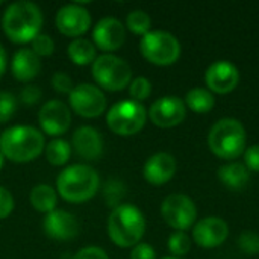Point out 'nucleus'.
Listing matches in <instances>:
<instances>
[{
	"mask_svg": "<svg viewBox=\"0 0 259 259\" xmlns=\"http://www.w3.org/2000/svg\"><path fill=\"white\" fill-rule=\"evenodd\" d=\"M42 21V12L36 3L29 0H18L8 5L3 11L2 29L11 42L27 44L41 33Z\"/></svg>",
	"mask_w": 259,
	"mask_h": 259,
	"instance_id": "obj_1",
	"label": "nucleus"
},
{
	"mask_svg": "<svg viewBox=\"0 0 259 259\" xmlns=\"http://www.w3.org/2000/svg\"><path fill=\"white\" fill-rule=\"evenodd\" d=\"M46 149L44 134L27 124H17L0 134V152L5 159L15 164L35 161Z\"/></svg>",
	"mask_w": 259,
	"mask_h": 259,
	"instance_id": "obj_2",
	"label": "nucleus"
},
{
	"mask_svg": "<svg viewBox=\"0 0 259 259\" xmlns=\"http://www.w3.org/2000/svg\"><path fill=\"white\" fill-rule=\"evenodd\" d=\"M100 188L97 171L87 164H73L56 176V193L68 203L80 205L91 200Z\"/></svg>",
	"mask_w": 259,
	"mask_h": 259,
	"instance_id": "obj_3",
	"label": "nucleus"
},
{
	"mask_svg": "<svg viewBox=\"0 0 259 259\" xmlns=\"http://www.w3.org/2000/svg\"><path fill=\"white\" fill-rule=\"evenodd\" d=\"M106 232L109 240L121 249H132L141 243L146 232L144 214L132 203H121L108 217Z\"/></svg>",
	"mask_w": 259,
	"mask_h": 259,
	"instance_id": "obj_4",
	"label": "nucleus"
},
{
	"mask_svg": "<svg viewBox=\"0 0 259 259\" xmlns=\"http://www.w3.org/2000/svg\"><path fill=\"white\" fill-rule=\"evenodd\" d=\"M246 129L237 118H222L209 131V150L220 159L234 161L246 150Z\"/></svg>",
	"mask_w": 259,
	"mask_h": 259,
	"instance_id": "obj_5",
	"label": "nucleus"
},
{
	"mask_svg": "<svg viewBox=\"0 0 259 259\" xmlns=\"http://www.w3.org/2000/svg\"><path fill=\"white\" fill-rule=\"evenodd\" d=\"M91 76L100 90L117 93L131 85L132 68L123 58L114 53H103L91 64Z\"/></svg>",
	"mask_w": 259,
	"mask_h": 259,
	"instance_id": "obj_6",
	"label": "nucleus"
},
{
	"mask_svg": "<svg viewBox=\"0 0 259 259\" xmlns=\"http://www.w3.org/2000/svg\"><path fill=\"white\" fill-rule=\"evenodd\" d=\"M147 121V111L143 103L132 99L120 100L108 109L106 124L120 137H132L143 131Z\"/></svg>",
	"mask_w": 259,
	"mask_h": 259,
	"instance_id": "obj_7",
	"label": "nucleus"
},
{
	"mask_svg": "<svg viewBox=\"0 0 259 259\" xmlns=\"http://www.w3.org/2000/svg\"><path fill=\"white\" fill-rule=\"evenodd\" d=\"M140 52L143 58L159 67L175 64L181 56L179 39L167 30H150L140 39Z\"/></svg>",
	"mask_w": 259,
	"mask_h": 259,
	"instance_id": "obj_8",
	"label": "nucleus"
},
{
	"mask_svg": "<svg viewBox=\"0 0 259 259\" xmlns=\"http://www.w3.org/2000/svg\"><path fill=\"white\" fill-rule=\"evenodd\" d=\"M108 106L105 93L94 83H79L74 85L73 91L68 94V108L82 118H97Z\"/></svg>",
	"mask_w": 259,
	"mask_h": 259,
	"instance_id": "obj_9",
	"label": "nucleus"
},
{
	"mask_svg": "<svg viewBox=\"0 0 259 259\" xmlns=\"http://www.w3.org/2000/svg\"><path fill=\"white\" fill-rule=\"evenodd\" d=\"M161 215L170 228L184 232L194 225L197 219V208L188 196L175 193L164 199L161 205Z\"/></svg>",
	"mask_w": 259,
	"mask_h": 259,
	"instance_id": "obj_10",
	"label": "nucleus"
},
{
	"mask_svg": "<svg viewBox=\"0 0 259 259\" xmlns=\"http://www.w3.org/2000/svg\"><path fill=\"white\" fill-rule=\"evenodd\" d=\"M91 14L80 3H68L58 9L55 26L67 38H82L91 27Z\"/></svg>",
	"mask_w": 259,
	"mask_h": 259,
	"instance_id": "obj_11",
	"label": "nucleus"
},
{
	"mask_svg": "<svg viewBox=\"0 0 259 259\" xmlns=\"http://www.w3.org/2000/svg\"><path fill=\"white\" fill-rule=\"evenodd\" d=\"M38 124L42 134L61 138L71 126V109L62 100H49L38 111Z\"/></svg>",
	"mask_w": 259,
	"mask_h": 259,
	"instance_id": "obj_12",
	"label": "nucleus"
},
{
	"mask_svg": "<svg viewBox=\"0 0 259 259\" xmlns=\"http://www.w3.org/2000/svg\"><path fill=\"white\" fill-rule=\"evenodd\" d=\"M187 115L185 102L176 96H164L152 103L147 111L150 121L162 129H170L179 126Z\"/></svg>",
	"mask_w": 259,
	"mask_h": 259,
	"instance_id": "obj_13",
	"label": "nucleus"
},
{
	"mask_svg": "<svg viewBox=\"0 0 259 259\" xmlns=\"http://www.w3.org/2000/svg\"><path fill=\"white\" fill-rule=\"evenodd\" d=\"M91 41L97 50L114 53L126 41V26L115 17H103L94 24Z\"/></svg>",
	"mask_w": 259,
	"mask_h": 259,
	"instance_id": "obj_14",
	"label": "nucleus"
},
{
	"mask_svg": "<svg viewBox=\"0 0 259 259\" xmlns=\"http://www.w3.org/2000/svg\"><path fill=\"white\" fill-rule=\"evenodd\" d=\"M44 234L53 241H70L79 235L80 225L71 212L65 209H55L44 215L42 220Z\"/></svg>",
	"mask_w": 259,
	"mask_h": 259,
	"instance_id": "obj_15",
	"label": "nucleus"
},
{
	"mask_svg": "<svg viewBox=\"0 0 259 259\" xmlns=\"http://www.w3.org/2000/svg\"><path fill=\"white\" fill-rule=\"evenodd\" d=\"M229 235L228 223L220 217H205L196 223L193 229V240L199 247L215 249L222 246Z\"/></svg>",
	"mask_w": 259,
	"mask_h": 259,
	"instance_id": "obj_16",
	"label": "nucleus"
},
{
	"mask_svg": "<svg viewBox=\"0 0 259 259\" xmlns=\"http://www.w3.org/2000/svg\"><path fill=\"white\" fill-rule=\"evenodd\" d=\"M205 82L211 93L228 94L237 88L240 82V71L229 61H217L208 67Z\"/></svg>",
	"mask_w": 259,
	"mask_h": 259,
	"instance_id": "obj_17",
	"label": "nucleus"
},
{
	"mask_svg": "<svg viewBox=\"0 0 259 259\" xmlns=\"http://www.w3.org/2000/svg\"><path fill=\"white\" fill-rule=\"evenodd\" d=\"M73 152L83 161H99L103 155V137L93 126H80L71 138Z\"/></svg>",
	"mask_w": 259,
	"mask_h": 259,
	"instance_id": "obj_18",
	"label": "nucleus"
},
{
	"mask_svg": "<svg viewBox=\"0 0 259 259\" xmlns=\"http://www.w3.org/2000/svg\"><path fill=\"white\" fill-rule=\"evenodd\" d=\"M178 164L173 155L167 152H158L152 155L143 167V176L150 185H164L176 175Z\"/></svg>",
	"mask_w": 259,
	"mask_h": 259,
	"instance_id": "obj_19",
	"label": "nucleus"
},
{
	"mask_svg": "<svg viewBox=\"0 0 259 259\" xmlns=\"http://www.w3.org/2000/svg\"><path fill=\"white\" fill-rule=\"evenodd\" d=\"M11 73L15 80L21 83L32 82L41 73V58H38L30 47L18 49L12 55Z\"/></svg>",
	"mask_w": 259,
	"mask_h": 259,
	"instance_id": "obj_20",
	"label": "nucleus"
},
{
	"mask_svg": "<svg viewBox=\"0 0 259 259\" xmlns=\"http://www.w3.org/2000/svg\"><path fill=\"white\" fill-rule=\"evenodd\" d=\"M219 179L226 188L232 191H241L250 181V171L244 164L232 161L219 168Z\"/></svg>",
	"mask_w": 259,
	"mask_h": 259,
	"instance_id": "obj_21",
	"label": "nucleus"
},
{
	"mask_svg": "<svg viewBox=\"0 0 259 259\" xmlns=\"http://www.w3.org/2000/svg\"><path fill=\"white\" fill-rule=\"evenodd\" d=\"M58 193L56 188L47 185V184H38L30 190L29 202L32 208L41 214H49L56 209L58 206Z\"/></svg>",
	"mask_w": 259,
	"mask_h": 259,
	"instance_id": "obj_22",
	"label": "nucleus"
},
{
	"mask_svg": "<svg viewBox=\"0 0 259 259\" xmlns=\"http://www.w3.org/2000/svg\"><path fill=\"white\" fill-rule=\"evenodd\" d=\"M67 55L73 64L79 67H85V65H91L96 61L97 49L91 39H87L82 36V38L71 39V42L67 47Z\"/></svg>",
	"mask_w": 259,
	"mask_h": 259,
	"instance_id": "obj_23",
	"label": "nucleus"
},
{
	"mask_svg": "<svg viewBox=\"0 0 259 259\" xmlns=\"http://www.w3.org/2000/svg\"><path fill=\"white\" fill-rule=\"evenodd\" d=\"M71 144L64 138H53L46 144L44 156L46 161L53 167H64L71 158Z\"/></svg>",
	"mask_w": 259,
	"mask_h": 259,
	"instance_id": "obj_24",
	"label": "nucleus"
},
{
	"mask_svg": "<svg viewBox=\"0 0 259 259\" xmlns=\"http://www.w3.org/2000/svg\"><path fill=\"white\" fill-rule=\"evenodd\" d=\"M185 106L196 114H206L215 106V97L209 90L197 87L185 94Z\"/></svg>",
	"mask_w": 259,
	"mask_h": 259,
	"instance_id": "obj_25",
	"label": "nucleus"
},
{
	"mask_svg": "<svg viewBox=\"0 0 259 259\" xmlns=\"http://www.w3.org/2000/svg\"><path fill=\"white\" fill-rule=\"evenodd\" d=\"M127 188L124 185L123 181L117 179V178H111L105 182L103 188H102V196L103 200L106 203L108 208L114 209L117 206H120L123 203V199L126 197Z\"/></svg>",
	"mask_w": 259,
	"mask_h": 259,
	"instance_id": "obj_26",
	"label": "nucleus"
},
{
	"mask_svg": "<svg viewBox=\"0 0 259 259\" xmlns=\"http://www.w3.org/2000/svg\"><path fill=\"white\" fill-rule=\"evenodd\" d=\"M129 32L138 36H144L146 33L150 32L152 27V18L150 15L143 11V9H134L127 14L126 17V24H124Z\"/></svg>",
	"mask_w": 259,
	"mask_h": 259,
	"instance_id": "obj_27",
	"label": "nucleus"
},
{
	"mask_svg": "<svg viewBox=\"0 0 259 259\" xmlns=\"http://www.w3.org/2000/svg\"><path fill=\"white\" fill-rule=\"evenodd\" d=\"M168 250L173 256L176 258H181L184 255H187L191 249V238L185 234V232H181V231H176L170 235L168 238Z\"/></svg>",
	"mask_w": 259,
	"mask_h": 259,
	"instance_id": "obj_28",
	"label": "nucleus"
},
{
	"mask_svg": "<svg viewBox=\"0 0 259 259\" xmlns=\"http://www.w3.org/2000/svg\"><path fill=\"white\" fill-rule=\"evenodd\" d=\"M127 88H129L131 99L135 100V102H140V103L143 100L149 99L150 94H152V82L144 76H138V77L132 79L131 85Z\"/></svg>",
	"mask_w": 259,
	"mask_h": 259,
	"instance_id": "obj_29",
	"label": "nucleus"
},
{
	"mask_svg": "<svg viewBox=\"0 0 259 259\" xmlns=\"http://www.w3.org/2000/svg\"><path fill=\"white\" fill-rule=\"evenodd\" d=\"M17 97L9 91H0V124L8 123L17 111Z\"/></svg>",
	"mask_w": 259,
	"mask_h": 259,
	"instance_id": "obj_30",
	"label": "nucleus"
},
{
	"mask_svg": "<svg viewBox=\"0 0 259 259\" xmlns=\"http://www.w3.org/2000/svg\"><path fill=\"white\" fill-rule=\"evenodd\" d=\"M30 49L38 58H47V56H52L55 52V41L50 35L39 33L30 42Z\"/></svg>",
	"mask_w": 259,
	"mask_h": 259,
	"instance_id": "obj_31",
	"label": "nucleus"
},
{
	"mask_svg": "<svg viewBox=\"0 0 259 259\" xmlns=\"http://www.w3.org/2000/svg\"><path fill=\"white\" fill-rule=\"evenodd\" d=\"M238 246L246 255H258L259 253V235L253 231H244L238 238Z\"/></svg>",
	"mask_w": 259,
	"mask_h": 259,
	"instance_id": "obj_32",
	"label": "nucleus"
},
{
	"mask_svg": "<svg viewBox=\"0 0 259 259\" xmlns=\"http://www.w3.org/2000/svg\"><path fill=\"white\" fill-rule=\"evenodd\" d=\"M50 83H52V88H53L58 94H64V96H68V94L73 91V88H74L73 79H71L67 73H64V71H56V73H53Z\"/></svg>",
	"mask_w": 259,
	"mask_h": 259,
	"instance_id": "obj_33",
	"label": "nucleus"
},
{
	"mask_svg": "<svg viewBox=\"0 0 259 259\" xmlns=\"http://www.w3.org/2000/svg\"><path fill=\"white\" fill-rule=\"evenodd\" d=\"M41 97H42L41 88L33 83L24 85L20 91V102L26 106H35L36 103H39Z\"/></svg>",
	"mask_w": 259,
	"mask_h": 259,
	"instance_id": "obj_34",
	"label": "nucleus"
},
{
	"mask_svg": "<svg viewBox=\"0 0 259 259\" xmlns=\"http://www.w3.org/2000/svg\"><path fill=\"white\" fill-rule=\"evenodd\" d=\"M15 208V200L11 191L5 187H0V220L8 219Z\"/></svg>",
	"mask_w": 259,
	"mask_h": 259,
	"instance_id": "obj_35",
	"label": "nucleus"
},
{
	"mask_svg": "<svg viewBox=\"0 0 259 259\" xmlns=\"http://www.w3.org/2000/svg\"><path fill=\"white\" fill-rule=\"evenodd\" d=\"M71 259H109V256L102 247L88 246V247H82L80 250H77Z\"/></svg>",
	"mask_w": 259,
	"mask_h": 259,
	"instance_id": "obj_36",
	"label": "nucleus"
},
{
	"mask_svg": "<svg viewBox=\"0 0 259 259\" xmlns=\"http://www.w3.org/2000/svg\"><path fill=\"white\" fill-rule=\"evenodd\" d=\"M244 165L249 171L259 173V144H253L244 150Z\"/></svg>",
	"mask_w": 259,
	"mask_h": 259,
	"instance_id": "obj_37",
	"label": "nucleus"
},
{
	"mask_svg": "<svg viewBox=\"0 0 259 259\" xmlns=\"http://www.w3.org/2000/svg\"><path fill=\"white\" fill-rule=\"evenodd\" d=\"M131 259H156V252L150 244L138 243L131 250Z\"/></svg>",
	"mask_w": 259,
	"mask_h": 259,
	"instance_id": "obj_38",
	"label": "nucleus"
},
{
	"mask_svg": "<svg viewBox=\"0 0 259 259\" xmlns=\"http://www.w3.org/2000/svg\"><path fill=\"white\" fill-rule=\"evenodd\" d=\"M6 68H8V55H6L5 47L0 44V79L6 73Z\"/></svg>",
	"mask_w": 259,
	"mask_h": 259,
	"instance_id": "obj_39",
	"label": "nucleus"
},
{
	"mask_svg": "<svg viewBox=\"0 0 259 259\" xmlns=\"http://www.w3.org/2000/svg\"><path fill=\"white\" fill-rule=\"evenodd\" d=\"M3 164H5V156H3L2 152H0V170L3 168Z\"/></svg>",
	"mask_w": 259,
	"mask_h": 259,
	"instance_id": "obj_40",
	"label": "nucleus"
},
{
	"mask_svg": "<svg viewBox=\"0 0 259 259\" xmlns=\"http://www.w3.org/2000/svg\"><path fill=\"white\" fill-rule=\"evenodd\" d=\"M162 259H182V258H176V256H165V258Z\"/></svg>",
	"mask_w": 259,
	"mask_h": 259,
	"instance_id": "obj_41",
	"label": "nucleus"
}]
</instances>
